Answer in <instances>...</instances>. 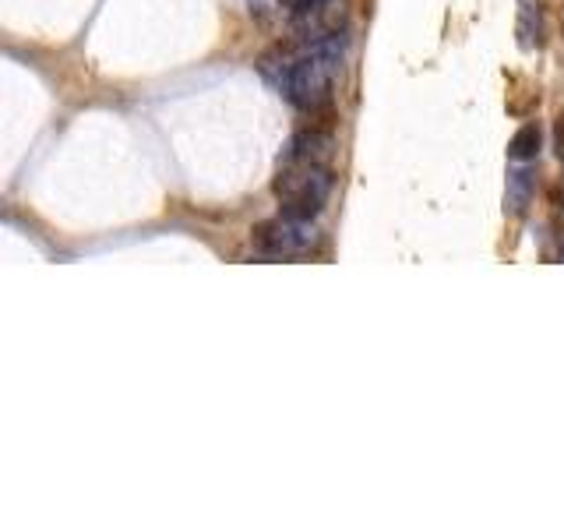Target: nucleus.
I'll return each mask as SVG.
<instances>
[{"label": "nucleus", "mask_w": 564, "mask_h": 529, "mask_svg": "<svg viewBox=\"0 0 564 529\" xmlns=\"http://www.w3.org/2000/svg\"><path fill=\"white\" fill-rule=\"evenodd\" d=\"M346 61V32L314 29L300 50H279L275 57H264L261 71L286 96L300 114H325L332 106V88Z\"/></svg>", "instance_id": "1"}, {"label": "nucleus", "mask_w": 564, "mask_h": 529, "mask_svg": "<svg viewBox=\"0 0 564 529\" xmlns=\"http://www.w3.org/2000/svg\"><path fill=\"white\" fill-rule=\"evenodd\" d=\"M332 134L322 128L300 131L290 138V145L279 155V170H275V198L282 212L300 219H314L322 216L328 198H332Z\"/></svg>", "instance_id": "2"}, {"label": "nucleus", "mask_w": 564, "mask_h": 529, "mask_svg": "<svg viewBox=\"0 0 564 529\" xmlns=\"http://www.w3.org/2000/svg\"><path fill=\"white\" fill-rule=\"evenodd\" d=\"M251 244H254V255L261 258H304L317 244V226L314 219H300V216H290V212H282V216L254 226Z\"/></svg>", "instance_id": "3"}, {"label": "nucleus", "mask_w": 564, "mask_h": 529, "mask_svg": "<svg viewBox=\"0 0 564 529\" xmlns=\"http://www.w3.org/2000/svg\"><path fill=\"white\" fill-rule=\"evenodd\" d=\"M536 194V170L529 163H516L508 170V184H505V212L508 216H525V208L533 205Z\"/></svg>", "instance_id": "4"}, {"label": "nucleus", "mask_w": 564, "mask_h": 529, "mask_svg": "<svg viewBox=\"0 0 564 529\" xmlns=\"http://www.w3.org/2000/svg\"><path fill=\"white\" fill-rule=\"evenodd\" d=\"M519 43H522V50H536L543 43V0H522Z\"/></svg>", "instance_id": "5"}, {"label": "nucleus", "mask_w": 564, "mask_h": 529, "mask_svg": "<svg viewBox=\"0 0 564 529\" xmlns=\"http://www.w3.org/2000/svg\"><path fill=\"white\" fill-rule=\"evenodd\" d=\"M540 145H543L540 123H522V128L508 141V155L516 159V163H533V159L540 155Z\"/></svg>", "instance_id": "6"}, {"label": "nucleus", "mask_w": 564, "mask_h": 529, "mask_svg": "<svg viewBox=\"0 0 564 529\" xmlns=\"http://www.w3.org/2000/svg\"><path fill=\"white\" fill-rule=\"evenodd\" d=\"M286 11H296V14H311V11H322L328 0H279Z\"/></svg>", "instance_id": "7"}, {"label": "nucleus", "mask_w": 564, "mask_h": 529, "mask_svg": "<svg viewBox=\"0 0 564 529\" xmlns=\"http://www.w3.org/2000/svg\"><path fill=\"white\" fill-rule=\"evenodd\" d=\"M554 145H557V155L564 159V114H561L557 123H554Z\"/></svg>", "instance_id": "8"}, {"label": "nucleus", "mask_w": 564, "mask_h": 529, "mask_svg": "<svg viewBox=\"0 0 564 529\" xmlns=\"http://www.w3.org/2000/svg\"><path fill=\"white\" fill-rule=\"evenodd\" d=\"M561 194H564V184H561Z\"/></svg>", "instance_id": "9"}, {"label": "nucleus", "mask_w": 564, "mask_h": 529, "mask_svg": "<svg viewBox=\"0 0 564 529\" xmlns=\"http://www.w3.org/2000/svg\"><path fill=\"white\" fill-rule=\"evenodd\" d=\"M561 258H564V251H561Z\"/></svg>", "instance_id": "10"}]
</instances>
